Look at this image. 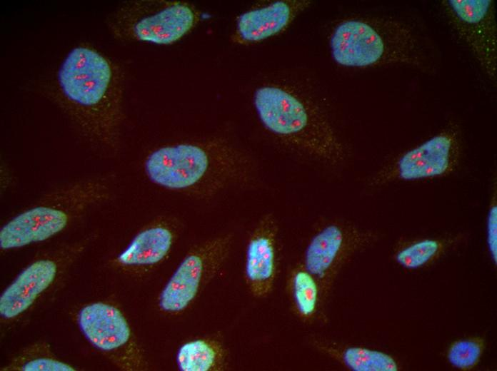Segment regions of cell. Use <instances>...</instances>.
I'll use <instances>...</instances> for the list:
<instances>
[{"instance_id":"1","label":"cell","mask_w":497,"mask_h":371,"mask_svg":"<svg viewBox=\"0 0 497 371\" xmlns=\"http://www.w3.org/2000/svg\"><path fill=\"white\" fill-rule=\"evenodd\" d=\"M144 170L154 185L197 199L251 185L256 176L250 157L221 138L157 148L146 156Z\"/></svg>"},{"instance_id":"2","label":"cell","mask_w":497,"mask_h":371,"mask_svg":"<svg viewBox=\"0 0 497 371\" xmlns=\"http://www.w3.org/2000/svg\"><path fill=\"white\" fill-rule=\"evenodd\" d=\"M57 80L66 108L83 134L100 148H114L122 112L109 61L91 49L76 47L61 63Z\"/></svg>"},{"instance_id":"3","label":"cell","mask_w":497,"mask_h":371,"mask_svg":"<svg viewBox=\"0 0 497 371\" xmlns=\"http://www.w3.org/2000/svg\"><path fill=\"white\" fill-rule=\"evenodd\" d=\"M329 45L338 65L366 68L405 65L431 68L426 43L411 26L390 17H351L333 29Z\"/></svg>"},{"instance_id":"4","label":"cell","mask_w":497,"mask_h":371,"mask_svg":"<svg viewBox=\"0 0 497 371\" xmlns=\"http://www.w3.org/2000/svg\"><path fill=\"white\" fill-rule=\"evenodd\" d=\"M114 195L111 175L89 176L56 187L1 227L0 248L11 250L46 241Z\"/></svg>"},{"instance_id":"5","label":"cell","mask_w":497,"mask_h":371,"mask_svg":"<svg viewBox=\"0 0 497 371\" xmlns=\"http://www.w3.org/2000/svg\"><path fill=\"white\" fill-rule=\"evenodd\" d=\"M253 103L263 127L286 143L326 163L343 159L344 148L328 121L293 91L262 86L255 91Z\"/></svg>"},{"instance_id":"6","label":"cell","mask_w":497,"mask_h":371,"mask_svg":"<svg viewBox=\"0 0 497 371\" xmlns=\"http://www.w3.org/2000/svg\"><path fill=\"white\" fill-rule=\"evenodd\" d=\"M96 235L61 245L38 255L0 297L1 322L12 327L25 321L63 282L66 273Z\"/></svg>"},{"instance_id":"7","label":"cell","mask_w":497,"mask_h":371,"mask_svg":"<svg viewBox=\"0 0 497 371\" xmlns=\"http://www.w3.org/2000/svg\"><path fill=\"white\" fill-rule=\"evenodd\" d=\"M233 242L234 235L228 233L194 245L161 290L160 310L172 315L186 310L224 265Z\"/></svg>"},{"instance_id":"8","label":"cell","mask_w":497,"mask_h":371,"mask_svg":"<svg viewBox=\"0 0 497 371\" xmlns=\"http://www.w3.org/2000/svg\"><path fill=\"white\" fill-rule=\"evenodd\" d=\"M462 143L458 128L444 129L399 155L383 166L370 181L378 187L397 181H416L448 176L458 168Z\"/></svg>"},{"instance_id":"9","label":"cell","mask_w":497,"mask_h":371,"mask_svg":"<svg viewBox=\"0 0 497 371\" xmlns=\"http://www.w3.org/2000/svg\"><path fill=\"white\" fill-rule=\"evenodd\" d=\"M377 238L373 231L344 222H329L311 236L300 263L316 278L329 297L343 268Z\"/></svg>"},{"instance_id":"10","label":"cell","mask_w":497,"mask_h":371,"mask_svg":"<svg viewBox=\"0 0 497 371\" xmlns=\"http://www.w3.org/2000/svg\"><path fill=\"white\" fill-rule=\"evenodd\" d=\"M77 322L86 339L121 369L146 367L143 351L126 318L116 306L104 302L86 305L79 310Z\"/></svg>"},{"instance_id":"11","label":"cell","mask_w":497,"mask_h":371,"mask_svg":"<svg viewBox=\"0 0 497 371\" xmlns=\"http://www.w3.org/2000/svg\"><path fill=\"white\" fill-rule=\"evenodd\" d=\"M199 19L198 9L190 3L161 1L131 6L123 14L121 26L136 40L170 44L188 34Z\"/></svg>"},{"instance_id":"12","label":"cell","mask_w":497,"mask_h":371,"mask_svg":"<svg viewBox=\"0 0 497 371\" xmlns=\"http://www.w3.org/2000/svg\"><path fill=\"white\" fill-rule=\"evenodd\" d=\"M443 11L460 39L490 79L497 74V29L494 1L445 0Z\"/></svg>"},{"instance_id":"13","label":"cell","mask_w":497,"mask_h":371,"mask_svg":"<svg viewBox=\"0 0 497 371\" xmlns=\"http://www.w3.org/2000/svg\"><path fill=\"white\" fill-rule=\"evenodd\" d=\"M181 226L176 218L159 216L141 228L111 265L128 273H145L167 259Z\"/></svg>"},{"instance_id":"14","label":"cell","mask_w":497,"mask_h":371,"mask_svg":"<svg viewBox=\"0 0 497 371\" xmlns=\"http://www.w3.org/2000/svg\"><path fill=\"white\" fill-rule=\"evenodd\" d=\"M278 224L263 215L251 233L245 253L244 279L250 293L264 298L273 291L278 274Z\"/></svg>"},{"instance_id":"15","label":"cell","mask_w":497,"mask_h":371,"mask_svg":"<svg viewBox=\"0 0 497 371\" xmlns=\"http://www.w3.org/2000/svg\"><path fill=\"white\" fill-rule=\"evenodd\" d=\"M310 4L308 1L282 0L246 11L237 18L233 40L247 44L276 36Z\"/></svg>"},{"instance_id":"16","label":"cell","mask_w":497,"mask_h":371,"mask_svg":"<svg viewBox=\"0 0 497 371\" xmlns=\"http://www.w3.org/2000/svg\"><path fill=\"white\" fill-rule=\"evenodd\" d=\"M285 290L292 312L303 323L314 324L323 317L328 296L301 263L288 270Z\"/></svg>"},{"instance_id":"17","label":"cell","mask_w":497,"mask_h":371,"mask_svg":"<svg viewBox=\"0 0 497 371\" xmlns=\"http://www.w3.org/2000/svg\"><path fill=\"white\" fill-rule=\"evenodd\" d=\"M309 344L319 353L353 371H397L398 366L390 355L361 346L340 347L321 336L309 337Z\"/></svg>"},{"instance_id":"18","label":"cell","mask_w":497,"mask_h":371,"mask_svg":"<svg viewBox=\"0 0 497 371\" xmlns=\"http://www.w3.org/2000/svg\"><path fill=\"white\" fill-rule=\"evenodd\" d=\"M181 371H224L229 365V352L214 336L198 337L183 343L176 355Z\"/></svg>"},{"instance_id":"19","label":"cell","mask_w":497,"mask_h":371,"mask_svg":"<svg viewBox=\"0 0 497 371\" xmlns=\"http://www.w3.org/2000/svg\"><path fill=\"white\" fill-rule=\"evenodd\" d=\"M459 237L427 238L402 242L396 247L393 259L399 265L408 270L425 267L458 243Z\"/></svg>"},{"instance_id":"20","label":"cell","mask_w":497,"mask_h":371,"mask_svg":"<svg viewBox=\"0 0 497 371\" xmlns=\"http://www.w3.org/2000/svg\"><path fill=\"white\" fill-rule=\"evenodd\" d=\"M1 370L74 371L71 365L59 360L44 342H36L20 351Z\"/></svg>"},{"instance_id":"21","label":"cell","mask_w":497,"mask_h":371,"mask_svg":"<svg viewBox=\"0 0 497 371\" xmlns=\"http://www.w3.org/2000/svg\"><path fill=\"white\" fill-rule=\"evenodd\" d=\"M484 347V340L481 337L461 339L450 345L446 357L453 367L470 370L478 363Z\"/></svg>"},{"instance_id":"22","label":"cell","mask_w":497,"mask_h":371,"mask_svg":"<svg viewBox=\"0 0 497 371\" xmlns=\"http://www.w3.org/2000/svg\"><path fill=\"white\" fill-rule=\"evenodd\" d=\"M497 190L496 183L493 186L491 198L486 218V242L490 255L495 265L497 263Z\"/></svg>"},{"instance_id":"23","label":"cell","mask_w":497,"mask_h":371,"mask_svg":"<svg viewBox=\"0 0 497 371\" xmlns=\"http://www.w3.org/2000/svg\"><path fill=\"white\" fill-rule=\"evenodd\" d=\"M13 181L12 176L9 172L3 171V173L1 174V187L3 189L1 191L5 190L8 188Z\"/></svg>"}]
</instances>
